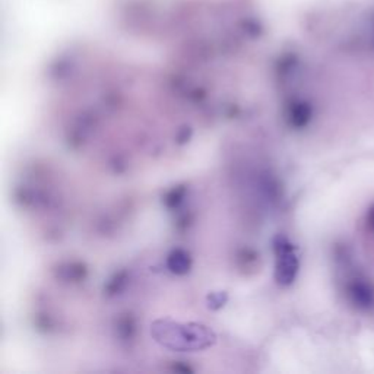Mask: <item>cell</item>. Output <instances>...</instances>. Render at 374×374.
I'll return each mask as SVG.
<instances>
[{"label": "cell", "mask_w": 374, "mask_h": 374, "mask_svg": "<svg viewBox=\"0 0 374 374\" xmlns=\"http://www.w3.org/2000/svg\"><path fill=\"white\" fill-rule=\"evenodd\" d=\"M348 295L354 306L361 310L374 307V287L364 280H354L348 285Z\"/></svg>", "instance_id": "6da1fadb"}, {"label": "cell", "mask_w": 374, "mask_h": 374, "mask_svg": "<svg viewBox=\"0 0 374 374\" xmlns=\"http://www.w3.org/2000/svg\"><path fill=\"white\" fill-rule=\"evenodd\" d=\"M371 219H373V224H374V209H373V214H371Z\"/></svg>", "instance_id": "7a4b0ae2"}]
</instances>
